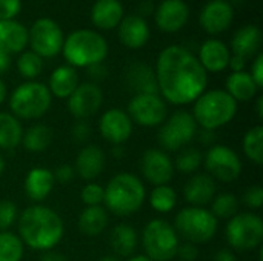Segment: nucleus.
<instances>
[{"mask_svg": "<svg viewBox=\"0 0 263 261\" xmlns=\"http://www.w3.org/2000/svg\"><path fill=\"white\" fill-rule=\"evenodd\" d=\"M203 163L208 175L223 183H231L237 180L243 169L239 154L225 145L210 146L206 155L203 157Z\"/></svg>", "mask_w": 263, "mask_h": 261, "instance_id": "nucleus-11", "label": "nucleus"}, {"mask_svg": "<svg viewBox=\"0 0 263 261\" xmlns=\"http://www.w3.org/2000/svg\"><path fill=\"white\" fill-rule=\"evenodd\" d=\"M65 226L60 215L48 206L34 205L18 215V235L34 251H51L63 238Z\"/></svg>", "mask_w": 263, "mask_h": 261, "instance_id": "nucleus-2", "label": "nucleus"}, {"mask_svg": "<svg viewBox=\"0 0 263 261\" xmlns=\"http://www.w3.org/2000/svg\"><path fill=\"white\" fill-rule=\"evenodd\" d=\"M243 152L245 155L254 163H263V128L262 125H257L251 128L245 137H243Z\"/></svg>", "mask_w": 263, "mask_h": 261, "instance_id": "nucleus-35", "label": "nucleus"}, {"mask_svg": "<svg viewBox=\"0 0 263 261\" xmlns=\"http://www.w3.org/2000/svg\"><path fill=\"white\" fill-rule=\"evenodd\" d=\"M3 172H5V158L0 155V177H2Z\"/></svg>", "mask_w": 263, "mask_h": 261, "instance_id": "nucleus-58", "label": "nucleus"}, {"mask_svg": "<svg viewBox=\"0 0 263 261\" xmlns=\"http://www.w3.org/2000/svg\"><path fill=\"white\" fill-rule=\"evenodd\" d=\"M74 175H76V171H74V168L69 166V165H62V166H59V168L52 172L54 182H59V183H62V185L69 183V182L74 178Z\"/></svg>", "mask_w": 263, "mask_h": 261, "instance_id": "nucleus-46", "label": "nucleus"}, {"mask_svg": "<svg viewBox=\"0 0 263 261\" xmlns=\"http://www.w3.org/2000/svg\"><path fill=\"white\" fill-rule=\"evenodd\" d=\"M103 103V92L99 85L88 82L79 83L76 91L68 97V109L77 120H88L96 115Z\"/></svg>", "mask_w": 263, "mask_h": 261, "instance_id": "nucleus-14", "label": "nucleus"}, {"mask_svg": "<svg viewBox=\"0 0 263 261\" xmlns=\"http://www.w3.org/2000/svg\"><path fill=\"white\" fill-rule=\"evenodd\" d=\"M133 125L134 123L125 111L114 108L102 114L99 120V132L111 145L122 146L131 137Z\"/></svg>", "mask_w": 263, "mask_h": 261, "instance_id": "nucleus-16", "label": "nucleus"}, {"mask_svg": "<svg viewBox=\"0 0 263 261\" xmlns=\"http://www.w3.org/2000/svg\"><path fill=\"white\" fill-rule=\"evenodd\" d=\"M109 223L108 211L103 206H86L79 217V229L86 237L100 235Z\"/></svg>", "mask_w": 263, "mask_h": 261, "instance_id": "nucleus-29", "label": "nucleus"}, {"mask_svg": "<svg viewBox=\"0 0 263 261\" xmlns=\"http://www.w3.org/2000/svg\"><path fill=\"white\" fill-rule=\"evenodd\" d=\"M9 65H11V57H9V54L0 49V74H2V72H6V71L9 69Z\"/></svg>", "mask_w": 263, "mask_h": 261, "instance_id": "nucleus-52", "label": "nucleus"}, {"mask_svg": "<svg viewBox=\"0 0 263 261\" xmlns=\"http://www.w3.org/2000/svg\"><path fill=\"white\" fill-rule=\"evenodd\" d=\"M243 203L250 209H260L263 205V189L260 186L248 188L243 194Z\"/></svg>", "mask_w": 263, "mask_h": 261, "instance_id": "nucleus-42", "label": "nucleus"}, {"mask_svg": "<svg viewBox=\"0 0 263 261\" xmlns=\"http://www.w3.org/2000/svg\"><path fill=\"white\" fill-rule=\"evenodd\" d=\"M149 205L159 214H168L177 205V194L168 185L156 186L149 194Z\"/></svg>", "mask_w": 263, "mask_h": 261, "instance_id": "nucleus-34", "label": "nucleus"}, {"mask_svg": "<svg viewBox=\"0 0 263 261\" xmlns=\"http://www.w3.org/2000/svg\"><path fill=\"white\" fill-rule=\"evenodd\" d=\"M237 112V102L223 89L203 92L193 108V117L202 129L217 131L228 125Z\"/></svg>", "mask_w": 263, "mask_h": 261, "instance_id": "nucleus-4", "label": "nucleus"}, {"mask_svg": "<svg viewBox=\"0 0 263 261\" xmlns=\"http://www.w3.org/2000/svg\"><path fill=\"white\" fill-rule=\"evenodd\" d=\"M52 95L46 85L26 82L14 89L9 98V109L15 118L35 120L45 115L51 106Z\"/></svg>", "mask_w": 263, "mask_h": 261, "instance_id": "nucleus-7", "label": "nucleus"}, {"mask_svg": "<svg viewBox=\"0 0 263 261\" xmlns=\"http://www.w3.org/2000/svg\"><path fill=\"white\" fill-rule=\"evenodd\" d=\"M17 68H18V72L22 74V77L32 82L35 77L40 75V72L43 69V62H42V57H39L35 52L28 51L18 57Z\"/></svg>", "mask_w": 263, "mask_h": 261, "instance_id": "nucleus-39", "label": "nucleus"}, {"mask_svg": "<svg viewBox=\"0 0 263 261\" xmlns=\"http://www.w3.org/2000/svg\"><path fill=\"white\" fill-rule=\"evenodd\" d=\"M82 202L86 206H102L103 203V188L97 183H88L82 189Z\"/></svg>", "mask_w": 263, "mask_h": 261, "instance_id": "nucleus-40", "label": "nucleus"}, {"mask_svg": "<svg viewBox=\"0 0 263 261\" xmlns=\"http://www.w3.org/2000/svg\"><path fill=\"white\" fill-rule=\"evenodd\" d=\"M177 255H179L180 261H196L199 257V249L196 245L185 242V243L179 245Z\"/></svg>", "mask_w": 263, "mask_h": 261, "instance_id": "nucleus-45", "label": "nucleus"}, {"mask_svg": "<svg viewBox=\"0 0 263 261\" xmlns=\"http://www.w3.org/2000/svg\"><path fill=\"white\" fill-rule=\"evenodd\" d=\"M51 142H52V131L46 125L37 123V125L29 126L23 132L20 143L23 145V148L28 152L39 154V152L46 151L49 148Z\"/></svg>", "mask_w": 263, "mask_h": 261, "instance_id": "nucleus-32", "label": "nucleus"}, {"mask_svg": "<svg viewBox=\"0 0 263 261\" xmlns=\"http://www.w3.org/2000/svg\"><path fill=\"white\" fill-rule=\"evenodd\" d=\"M197 134V123L191 112L177 111L166 118L159 129L157 140L165 152H176L186 148Z\"/></svg>", "mask_w": 263, "mask_h": 261, "instance_id": "nucleus-10", "label": "nucleus"}, {"mask_svg": "<svg viewBox=\"0 0 263 261\" xmlns=\"http://www.w3.org/2000/svg\"><path fill=\"white\" fill-rule=\"evenodd\" d=\"M173 228L185 242L197 246L208 243L216 235L219 223L211 211L200 206H188L177 212Z\"/></svg>", "mask_w": 263, "mask_h": 261, "instance_id": "nucleus-6", "label": "nucleus"}, {"mask_svg": "<svg viewBox=\"0 0 263 261\" xmlns=\"http://www.w3.org/2000/svg\"><path fill=\"white\" fill-rule=\"evenodd\" d=\"M142 245L148 258L153 261H171L177 255L180 240L173 225L162 218H154L143 229Z\"/></svg>", "mask_w": 263, "mask_h": 261, "instance_id": "nucleus-8", "label": "nucleus"}, {"mask_svg": "<svg viewBox=\"0 0 263 261\" xmlns=\"http://www.w3.org/2000/svg\"><path fill=\"white\" fill-rule=\"evenodd\" d=\"M257 91L259 88L254 83L250 72H233L227 80V92L236 102H250L251 98L256 97Z\"/></svg>", "mask_w": 263, "mask_h": 261, "instance_id": "nucleus-31", "label": "nucleus"}, {"mask_svg": "<svg viewBox=\"0 0 263 261\" xmlns=\"http://www.w3.org/2000/svg\"><path fill=\"white\" fill-rule=\"evenodd\" d=\"M203 163V154L197 148H183L174 162V169L182 174H194Z\"/></svg>", "mask_w": 263, "mask_h": 261, "instance_id": "nucleus-38", "label": "nucleus"}, {"mask_svg": "<svg viewBox=\"0 0 263 261\" xmlns=\"http://www.w3.org/2000/svg\"><path fill=\"white\" fill-rule=\"evenodd\" d=\"M146 198L143 182L129 172L116 174L103 189L105 209L117 217L136 214Z\"/></svg>", "mask_w": 263, "mask_h": 261, "instance_id": "nucleus-3", "label": "nucleus"}, {"mask_svg": "<svg viewBox=\"0 0 263 261\" xmlns=\"http://www.w3.org/2000/svg\"><path fill=\"white\" fill-rule=\"evenodd\" d=\"M63 55L69 66L89 68L105 60L108 54L106 40L94 31L79 29L68 35L63 42Z\"/></svg>", "mask_w": 263, "mask_h": 261, "instance_id": "nucleus-5", "label": "nucleus"}, {"mask_svg": "<svg viewBox=\"0 0 263 261\" xmlns=\"http://www.w3.org/2000/svg\"><path fill=\"white\" fill-rule=\"evenodd\" d=\"M23 128L20 120L9 112H0V149H14L20 145Z\"/></svg>", "mask_w": 263, "mask_h": 261, "instance_id": "nucleus-33", "label": "nucleus"}, {"mask_svg": "<svg viewBox=\"0 0 263 261\" xmlns=\"http://www.w3.org/2000/svg\"><path fill=\"white\" fill-rule=\"evenodd\" d=\"M112 155H114V157H120V155H122V148H120V146H114Z\"/></svg>", "mask_w": 263, "mask_h": 261, "instance_id": "nucleus-57", "label": "nucleus"}, {"mask_svg": "<svg viewBox=\"0 0 263 261\" xmlns=\"http://www.w3.org/2000/svg\"><path fill=\"white\" fill-rule=\"evenodd\" d=\"M196 135H199V142L206 146H213V143L216 140V131H210V129H202Z\"/></svg>", "mask_w": 263, "mask_h": 261, "instance_id": "nucleus-48", "label": "nucleus"}, {"mask_svg": "<svg viewBox=\"0 0 263 261\" xmlns=\"http://www.w3.org/2000/svg\"><path fill=\"white\" fill-rule=\"evenodd\" d=\"M91 128L86 120H79L72 128V138L76 143H85L91 135Z\"/></svg>", "mask_w": 263, "mask_h": 261, "instance_id": "nucleus-44", "label": "nucleus"}, {"mask_svg": "<svg viewBox=\"0 0 263 261\" xmlns=\"http://www.w3.org/2000/svg\"><path fill=\"white\" fill-rule=\"evenodd\" d=\"M217 185L208 174H194L183 186V197L191 206H200L211 203L216 197Z\"/></svg>", "mask_w": 263, "mask_h": 261, "instance_id": "nucleus-19", "label": "nucleus"}, {"mask_svg": "<svg viewBox=\"0 0 263 261\" xmlns=\"http://www.w3.org/2000/svg\"><path fill=\"white\" fill-rule=\"evenodd\" d=\"M105 162L106 157L103 149L97 145H88L83 149H80V152L77 154L74 171L76 174H79L80 178L91 182L102 174L105 168Z\"/></svg>", "mask_w": 263, "mask_h": 261, "instance_id": "nucleus-20", "label": "nucleus"}, {"mask_svg": "<svg viewBox=\"0 0 263 261\" xmlns=\"http://www.w3.org/2000/svg\"><path fill=\"white\" fill-rule=\"evenodd\" d=\"M256 111H257V115L259 118H263V97L257 98V106H256Z\"/></svg>", "mask_w": 263, "mask_h": 261, "instance_id": "nucleus-54", "label": "nucleus"}, {"mask_svg": "<svg viewBox=\"0 0 263 261\" xmlns=\"http://www.w3.org/2000/svg\"><path fill=\"white\" fill-rule=\"evenodd\" d=\"M213 261H237V258L230 249H222L213 257Z\"/></svg>", "mask_w": 263, "mask_h": 261, "instance_id": "nucleus-50", "label": "nucleus"}, {"mask_svg": "<svg viewBox=\"0 0 263 261\" xmlns=\"http://www.w3.org/2000/svg\"><path fill=\"white\" fill-rule=\"evenodd\" d=\"M159 95L173 105L196 102L206 88L208 75L199 58L182 46L165 48L156 68Z\"/></svg>", "mask_w": 263, "mask_h": 261, "instance_id": "nucleus-1", "label": "nucleus"}, {"mask_svg": "<svg viewBox=\"0 0 263 261\" xmlns=\"http://www.w3.org/2000/svg\"><path fill=\"white\" fill-rule=\"evenodd\" d=\"M28 42L32 52L39 57H54L63 48V32L51 18H39L28 32Z\"/></svg>", "mask_w": 263, "mask_h": 261, "instance_id": "nucleus-13", "label": "nucleus"}, {"mask_svg": "<svg viewBox=\"0 0 263 261\" xmlns=\"http://www.w3.org/2000/svg\"><path fill=\"white\" fill-rule=\"evenodd\" d=\"M190 17L188 5L183 0H163L156 11L157 26L165 32H176L185 26Z\"/></svg>", "mask_w": 263, "mask_h": 261, "instance_id": "nucleus-18", "label": "nucleus"}, {"mask_svg": "<svg viewBox=\"0 0 263 261\" xmlns=\"http://www.w3.org/2000/svg\"><path fill=\"white\" fill-rule=\"evenodd\" d=\"M28 45V29L14 22V20H3L0 22V49L14 54L25 49Z\"/></svg>", "mask_w": 263, "mask_h": 261, "instance_id": "nucleus-24", "label": "nucleus"}, {"mask_svg": "<svg viewBox=\"0 0 263 261\" xmlns=\"http://www.w3.org/2000/svg\"><path fill=\"white\" fill-rule=\"evenodd\" d=\"M79 86V74L77 71L69 66H59L57 69H54V72L49 77V92L51 95L57 97V98H68L76 88Z\"/></svg>", "mask_w": 263, "mask_h": 261, "instance_id": "nucleus-27", "label": "nucleus"}, {"mask_svg": "<svg viewBox=\"0 0 263 261\" xmlns=\"http://www.w3.org/2000/svg\"><path fill=\"white\" fill-rule=\"evenodd\" d=\"M17 217H18L17 206L12 202L9 200L0 202V231L9 229L15 223Z\"/></svg>", "mask_w": 263, "mask_h": 261, "instance_id": "nucleus-41", "label": "nucleus"}, {"mask_svg": "<svg viewBox=\"0 0 263 261\" xmlns=\"http://www.w3.org/2000/svg\"><path fill=\"white\" fill-rule=\"evenodd\" d=\"M239 209V200L234 194H230V192H223V194H219L213 198L211 202V214L219 220H230L233 218Z\"/></svg>", "mask_w": 263, "mask_h": 261, "instance_id": "nucleus-37", "label": "nucleus"}, {"mask_svg": "<svg viewBox=\"0 0 263 261\" xmlns=\"http://www.w3.org/2000/svg\"><path fill=\"white\" fill-rule=\"evenodd\" d=\"M126 261H153L151 258H148L146 255H134V257H129Z\"/></svg>", "mask_w": 263, "mask_h": 261, "instance_id": "nucleus-55", "label": "nucleus"}, {"mask_svg": "<svg viewBox=\"0 0 263 261\" xmlns=\"http://www.w3.org/2000/svg\"><path fill=\"white\" fill-rule=\"evenodd\" d=\"M233 6L227 0H211L200 14V25L208 34L223 32L233 22Z\"/></svg>", "mask_w": 263, "mask_h": 261, "instance_id": "nucleus-17", "label": "nucleus"}, {"mask_svg": "<svg viewBox=\"0 0 263 261\" xmlns=\"http://www.w3.org/2000/svg\"><path fill=\"white\" fill-rule=\"evenodd\" d=\"M225 235L228 245L236 251H254L263 243V220L253 212L236 214L230 218Z\"/></svg>", "mask_w": 263, "mask_h": 261, "instance_id": "nucleus-9", "label": "nucleus"}, {"mask_svg": "<svg viewBox=\"0 0 263 261\" xmlns=\"http://www.w3.org/2000/svg\"><path fill=\"white\" fill-rule=\"evenodd\" d=\"M91 17L97 28L112 29L123 18V6L119 0H97L92 6Z\"/></svg>", "mask_w": 263, "mask_h": 261, "instance_id": "nucleus-26", "label": "nucleus"}, {"mask_svg": "<svg viewBox=\"0 0 263 261\" xmlns=\"http://www.w3.org/2000/svg\"><path fill=\"white\" fill-rule=\"evenodd\" d=\"M20 0H0V22L11 20L20 12Z\"/></svg>", "mask_w": 263, "mask_h": 261, "instance_id": "nucleus-43", "label": "nucleus"}, {"mask_svg": "<svg viewBox=\"0 0 263 261\" xmlns=\"http://www.w3.org/2000/svg\"><path fill=\"white\" fill-rule=\"evenodd\" d=\"M25 194L29 200L35 203H42L54 188L52 171L46 168H32L25 177Z\"/></svg>", "mask_w": 263, "mask_h": 261, "instance_id": "nucleus-21", "label": "nucleus"}, {"mask_svg": "<svg viewBox=\"0 0 263 261\" xmlns=\"http://www.w3.org/2000/svg\"><path fill=\"white\" fill-rule=\"evenodd\" d=\"M40 261H68L65 255L59 254V252H54V251H46L42 257Z\"/></svg>", "mask_w": 263, "mask_h": 261, "instance_id": "nucleus-51", "label": "nucleus"}, {"mask_svg": "<svg viewBox=\"0 0 263 261\" xmlns=\"http://www.w3.org/2000/svg\"><path fill=\"white\" fill-rule=\"evenodd\" d=\"M245 58H242V57H239V55H233V57H230V63H228V66L233 69V72H240V71H243V68H245Z\"/></svg>", "mask_w": 263, "mask_h": 261, "instance_id": "nucleus-49", "label": "nucleus"}, {"mask_svg": "<svg viewBox=\"0 0 263 261\" xmlns=\"http://www.w3.org/2000/svg\"><path fill=\"white\" fill-rule=\"evenodd\" d=\"M100 261H120V260H119V257H116V255L112 254V255H105V257H102Z\"/></svg>", "mask_w": 263, "mask_h": 261, "instance_id": "nucleus-56", "label": "nucleus"}, {"mask_svg": "<svg viewBox=\"0 0 263 261\" xmlns=\"http://www.w3.org/2000/svg\"><path fill=\"white\" fill-rule=\"evenodd\" d=\"M119 25V37L125 46L131 49L145 46L149 38V28L140 15H128Z\"/></svg>", "mask_w": 263, "mask_h": 261, "instance_id": "nucleus-22", "label": "nucleus"}, {"mask_svg": "<svg viewBox=\"0 0 263 261\" xmlns=\"http://www.w3.org/2000/svg\"><path fill=\"white\" fill-rule=\"evenodd\" d=\"M139 245V235L129 225H117L109 234V246L116 257L129 258L133 257Z\"/></svg>", "mask_w": 263, "mask_h": 261, "instance_id": "nucleus-25", "label": "nucleus"}, {"mask_svg": "<svg viewBox=\"0 0 263 261\" xmlns=\"http://www.w3.org/2000/svg\"><path fill=\"white\" fill-rule=\"evenodd\" d=\"M140 171L145 180L154 186L168 185L174 177V162L162 149H146L140 160Z\"/></svg>", "mask_w": 263, "mask_h": 261, "instance_id": "nucleus-15", "label": "nucleus"}, {"mask_svg": "<svg viewBox=\"0 0 263 261\" xmlns=\"http://www.w3.org/2000/svg\"><path fill=\"white\" fill-rule=\"evenodd\" d=\"M260 43H262L260 29L254 25H248L236 32V35L233 37L231 46H233L234 55H239L247 60L253 57L254 54H257Z\"/></svg>", "mask_w": 263, "mask_h": 261, "instance_id": "nucleus-28", "label": "nucleus"}, {"mask_svg": "<svg viewBox=\"0 0 263 261\" xmlns=\"http://www.w3.org/2000/svg\"><path fill=\"white\" fill-rule=\"evenodd\" d=\"M23 243L18 235L2 231L0 232V261H22Z\"/></svg>", "mask_w": 263, "mask_h": 261, "instance_id": "nucleus-36", "label": "nucleus"}, {"mask_svg": "<svg viewBox=\"0 0 263 261\" xmlns=\"http://www.w3.org/2000/svg\"><path fill=\"white\" fill-rule=\"evenodd\" d=\"M126 114L133 123L156 128L168 118V108L159 94H136L128 105Z\"/></svg>", "mask_w": 263, "mask_h": 261, "instance_id": "nucleus-12", "label": "nucleus"}, {"mask_svg": "<svg viewBox=\"0 0 263 261\" xmlns=\"http://www.w3.org/2000/svg\"><path fill=\"white\" fill-rule=\"evenodd\" d=\"M250 75L253 77L254 83L257 85V88L260 89L263 86V55L262 54H257L254 63H253V68H251V72Z\"/></svg>", "mask_w": 263, "mask_h": 261, "instance_id": "nucleus-47", "label": "nucleus"}, {"mask_svg": "<svg viewBox=\"0 0 263 261\" xmlns=\"http://www.w3.org/2000/svg\"><path fill=\"white\" fill-rule=\"evenodd\" d=\"M126 80L136 94H159L156 74L143 63L133 65L128 71Z\"/></svg>", "mask_w": 263, "mask_h": 261, "instance_id": "nucleus-30", "label": "nucleus"}, {"mask_svg": "<svg viewBox=\"0 0 263 261\" xmlns=\"http://www.w3.org/2000/svg\"><path fill=\"white\" fill-rule=\"evenodd\" d=\"M230 49L227 48V45L220 40L211 38L206 40L199 52V62L203 66L205 71L210 72H220L223 69H227L228 63H230Z\"/></svg>", "mask_w": 263, "mask_h": 261, "instance_id": "nucleus-23", "label": "nucleus"}, {"mask_svg": "<svg viewBox=\"0 0 263 261\" xmlns=\"http://www.w3.org/2000/svg\"><path fill=\"white\" fill-rule=\"evenodd\" d=\"M5 98H6V85H5V82L0 78V105L5 102Z\"/></svg>", "mask_w": 263, "mask_h": 261, "instance_id": "nucleus-53", "label": "nucleus"}]
</instances>
